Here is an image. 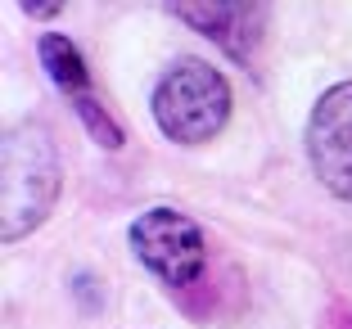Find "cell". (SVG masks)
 <instances>
[{"instance_id": "obj_3", "label": "cell", "mask_w": 352, "mask_h": 329, "mask_svg": "<svg viewBox=\"0 0 352 329\" xmlns=\"http://www.w3.org/2000/svg\"><path fill=\"white\" fill-rule=\"evenodd\" d=\"M131 248L167 288H190L208 266L204 230L176 207H149V212L135 216Z\"/></svg>"}, {"instance_id": "obj_5", "label": "cell", "mask_w": 352, "mask_h": 329, "mask_svg": "<svg viewBox=\"0 0 352 329\" xmlns=\"http://www.w3.org/2000/svg\"><path fill=\"white\" fill-rule=\"evenodd\" d=\"M36 54H41L45 77H50V82L59 86L68 100H73L82 126L104 144V149H118V144H122V126H118L113 117H109V109L95 100V91H91V68H86L82 50H77L68 36H59V32H45L41 41H36Z\"/></svg>"}, {"instance_id": "obj_1", "label": "cell", "mask_w": 352, "mask_h": 329, "mask_svg": "<svg viewBox=\"0 0 352 329\" xmlns=\"http://www.w3.org/2000/svg\"><path fill=\"white\" fill-rule=\"evenodd\" d=\"M63 190V163L54 135L41 122H19L0 144V239L19 244L54 212Z\"/></svg>"}, {"instance_id": "obj_2", "label": "cell", "mask_w": 352, "mask_h": 329, "mask_svg": "<svg viewBox=\"0 0 352 329\" xmlns=\"http://www.w3.org/2000/svg\"><path fill=\"white\" fill-rule=\"evenodd\" d=\"M154 122L176 144H204L230 117V82L204 59H176L154 86Z\"/></svg>"}, {"instance_id": "obj_8", "label": "cell", "mask_w": 352, "mask_h": 329, "mask_svg": "<svg viewBox=\"0 0 352 329\" xmlns=\"http://www.w3.org/2000/svg\"><path fill=\"white\" fill-rule=\"evenodd\" d=\"M334 329H352V316H348V311H334Z\"/></svg>"}, {"instance_id": "obj_6", "label": "cell", "mask_w": 352, "mask_h": 329, "mask_svg": "<svg viewBox=\"0 0 352 329\" xmlns=\"http://www.w3.org/2000/svg\"><path fill=\"white\" fill-rule=\"evenodd\" d=\"M176 19H186L190 27H199L204 36L221 45L235 63H253L262 36H267V5L253 0H212V5H172Z\"/></svg>"}, {"instance_id": "obj_4", "label": "cell", "mask_w": 352, "mask_h": 329, "mask_svg": "<svg viewBox=\"0 0 352 329\" xmlns=\"http://www.w3.org/2000/svg\"><path fill=\"white\" fill-rule=\"evenodd\" d=\"M307 163L339 203L352 207V82H339L316 100L307 117Z\"/></svg>"}, {"instance_id": "obj_7", "label": "cell", "mask_w": 352, "mask_h": 329, "mask_svg": "<svg viewBox=\"0 0 352 329\" xmlns=\"http://www.w3.org/2000/svg\"><path fill=\"white\" fill-rule=\"evenodd\" d=\"M23 14L28 19H54V14H63V5H23Z\"/></svg>"}]
</instances>
